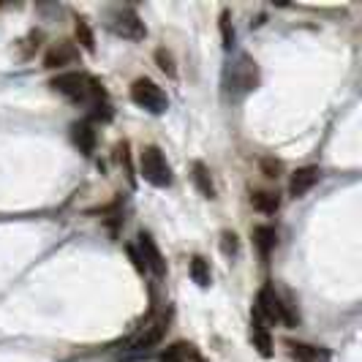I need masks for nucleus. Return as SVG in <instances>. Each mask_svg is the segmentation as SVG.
<instances>
[{
    "instance_id": "obj_22",
    "label": "nucleus",
    "mask_w": 362,
    "mask_h": 362,
    "mask_svg": "<svg viewBox=\"0 0 362 362\" xmlns=\"http://www.w3.org/2000/svg\"><path fill=\"white\" fill-rule=\"evenodd\" d=\"M126 251H128V256H131V262H134V267H136L139 272H145V262H142V254H139V248H136V245H128Z\"/></svg>"
},
{
    "instance_id": "obj_11",
    "label": "nucleus",
    "mask_w": 362,
    "mask_h": 362,
    "mask_svg": "<svg viewBox=\"0 0 362 362\" xmlns=\"http://www.w3.org/2000/svg\"><path fill=\"white\" fill-rule=\"evenodd\" d=\"M289 351L297 362H329V351L322 346L300 344V341H289Z\"/></svg>"
},
{
    "instance_id": "obj_10",
    "label": "nucleus",
    "mask_w": 362,
    "mask_h": 362,
    "mask_svg": "<svg viewBox=\"0 0 362 362\" xmlns=\"http://www.w3.org/2000/svg\"><path fill=\"white\" fill-rule=\"evenodd\" d=\"M76 57H79V49H76L74 44H69V41H63V44H57V47H52V49L47 52L44 66H47V69H63V66H71Z\"/></svg>"
},
{
    "instance_id": "obj_15",
    "label": "nucleus",
    "mask_w": 362,
    "mask_h": 362,
    "mask_svg": "<svg viewBox=\"0 0 362 362\" xmlns=\"http://www.w3.org/2000/svg\"><path fill=\"white\" fill-rule=\"evenodd\" d=\"M251 204H254L259 213L272 216V213L281 207V197H278L275 191H256L254 197H251Z\"/></svg>"
},
{
    "instance_id": "obj_2",
    "label": "nucleus",
    "mask_w": 362,
    "mask_h": 362,
    "mask_svg": "<svg viewBox=\"0 0 362 362\" xmlns=\"http://www.w3.org/2000/svg\"><path fill=\"white\" fill-rule=\"evenodd\" d=\"M256 316L267 325H286V327H297L300 325V316L291 310V305L286 300H281V294L272 289V286H262L259 289V297H256Z\"/></svg>"
},
{
    "instance_id": "obj_8",
    "label": "nucleus",
    "mask_w": 362,
    "mask_h": 362,
    "mask_svg": "<svg viewBox=\"0 0 362 362\" xmlns=\"http://www.w3.org/2000/svg\"><path fill=\"white\" fill-rule=\"evenodd\" d=\"M139 254H142V262H145V270H150L156 278H163L166 275V262H163L161 256V248L156 245V240L147 235V232H139Z\"/></svg>"
},
{
    "instance_id": "obj_14",
    "label": "nucleus",
    "mask_w": 362,
    "mask_h": 362,
    "mask_svg": "<svg viewBox=\"0 0 362 362\" xmlns=\"http://www.w3.org/2000/svg\"><path fill=\"white\" fill-rule=\"evenodd\" d=\"M194 182L199 188V194L204 199H216V185H213V177H210V169L204 163H194Z\"/></svg>"
},
{
    "instance_id": "obj_19",
    "label": "nucleus",
    "mask_w": 362,
    "mask_h": 362,
    "mask_svg": "<svg viewBox=\"0 0 362 362\" xmlns=\"http://www.w3.org/2000/svg\"><path fill=\"white\" fill-rule=\"evenodd\" d=\"M156 63H158V69H161L163 74H169V76H175V74H177L175 60H172V54L166 52V49H158V52H156Z\"/></svg>"
},
{
    "instance_id": "obj_16",
    "label": "nucleus",
    "mask_w": 362,
    "mask_h": 362,
    "mask_svg": "<svg viewBox=\"0 0 362 362\" xmlns=\"http://www.w3.org/2000/svg\"><path fill=\"white\" fill-rule=\"evenodd\" d=\"M254 243H256V248L262 251V256H267L272 248H275V243H278V232H275L272 226H256Z\"/></svg>"
},
{
    "instance_id": "obj_7",
    "label": "nucleus",
    "mask_w": 362,
    "mask_h": 362,
    "mask_svg": "<svg viewBox=\"0 0 362 362\" xmlns=\"http://www.w3.org/2000/svg\"><path fill=\"white\" fill-rule=\"evenodd\" d=\"M229 85L235 88V93H251L259 85V69H256V63L251 57H240L232 66Z\"/></svg>"
},
{
    "instance_id": "obj_4",
    "label": "nucleus",
    "mask_w": 362,
    "mask_h": 362,
    "mask_svg": "<svg viewBox=\"0 0 362 362\" xmlns=\"http://www.w3.org/2000/svg\"><path fill=\"white\" fill-rule=\"evenodd\" d=\"M107 25L115 36L128 38V41H142L147 36L145 22L134 8H112L107 14Z\"/></svg>"
},
{
    "instance_id": "obj_21",
    "label": "nucleus",
    "mask_w": 362,
    "mask_h": 362,
    "mask_svg": "<svg viewBox=\"0 0 362 362\" xmlns=\"http://www.w3.org/2000/svg\"><path fill=\"white\" fill-rule=\"evenodd\" d=\"M221 248H223V254L226 256H235L240 251V245H237V237L232 232H223L221 235Z\"/></svg>"
},
{
    "instance_id": "obj_1",
    "label": "nucleus",
    "mask_w": 362,
    "mask_h": 362,
    "mask_svg": "<svg viewBox=\"0 0 362 362\" xmlns=\"http://www.w3.org/2000/svg\"><path fill=\"white\" fill-rule=\"evenodd\" d=\"M49 88H52L54 93H60L63 98H69L71 104H88L90 109L107 98L104 88L93 79L90 74H85V71L57 74L52 82H49Z\"/></svg>"
},
{
    "instance_id": "obj_9",
    "label": "nucleus",
    "mask_w": 362,
    "mask_h": 362,
    "mask_svg": "<svg viewBox=\"0 0 362 362\" xmlns=\"http://www.w3.org/2000/svg\"><path fill=\"white\" fill-rule=\"evenodd\" d=\"M319 175H322V172H319V166H303V169H297L289 180V197L303 199L310 188L319 182Z\"/></svg>"
},
{
    "instance_id": "obj_23",
    "label": "nucleus",
    "mask_w": 362,
    "mask_h": 362,
    "mask_svg": "<svg viewBox=\"0 0 362 362\" xmlns=\"http://www.w3.org/2000/svg\"><path fill=\"white\" fill-rule=\"evenodd\" d=\"M262 169H264V175H267V177H278V172H281V163L272 161V158H264V161H262Z\"/></svg>"
},
{
    "instance_id": "obj_3",
    "label": "nucleus",
    "mask_w": 362,
    "mask_h": 362,
    "mask_svg": "<svg viewBox=\"0 0 362 362\" xmlns=\"http://www.w3.org/2000/svg\"><path fill=\"white\" fill-rule=\"evenodd\" d=\"M139 169H142V177H145L150 185H156V188L172 185V166L163 158L161 147H156V145L145 147L142 156H139Z\"/></svg>"
},
{
    "instance_id": "obj_12",
    "label": "nucleus",
    "mask_w": 362,
    "mask_h": 362,
    "mask_svg": "<svg viewBox=\"0 0 362 362\" xmlns=\"http://www.w3.org/2000/svg\"><path fill=\"white\" fill-rule=\"evenodd\" d=\"M71 139H74V145L79 147V153H85V156H93L95 142H98V136H95L93 126L90 123H85V120L71 126Z\"/></svg>"
},
{
    "instance_id": "obj_13",
    "label": "nucleus",
    "mask_w": 362,
    "mask_h": 362,
    "mask_svg": "<svg viewBox=\"0 0 362 362\" xmlns=\"http://www.w3.org/2000/svg\"><path fill=\"white\" fill-rule=\"evenodd\" d=\"M251 341H254V349H259L262 357H272V335L270 329H267V325L256 313L254 319H251Z\"/></svg>"
},
{
    "instance_id": "obj_20",
    "label": "nucleus",
    "mask_w": 362,
    "mask_h": 362,
    "mask_svg": "<svg viewBox=\"0 0 362 362\" xmlns=\"http://www.w3.org/2000/svg\"><path fill=\"white\" fill-rule=\"evenodd\" d=\"M221 33H223V47L229 49L232 41H235V30H232V22H229V11L221 14Z\"/></svg>"
},
{
    "instance_id": "obj_18",
    "label": "nucleus",
    "mask_w": 362,
    "mask_h": 362,
    "mask_svg": "<svg viewBox=\"0 0 362 362\" xmlns=\"http://www.w3.org/2000/svg\"><path fill=\"white\" fill-rule=\"evenodd\" d=\"M76 38L79 44L85 47V52H95V38H93V30L88 25V19H76Z\"/></svg>"
},
{
    "instance_id": "obj_17",
    "label": "nucleus",
    "mask_w": 362,
    "mask_h": 362,
    "mask_svg": "<svg viewBox=\"0 0 362 362\" xmlns=\"http://www.w3.org/2000/svg\"><path fill=\"white\" fill-rule=\"evenodd\" d=\"M191 278L199 289H207L210 286V264L202 259V256H194L191 259Z\"/></svg>"
},
{
    "instance_id": "obj_5",
    "label": "nucleus",
    "mask_w": 362,
    "mask_h": 362,
    "mask_svg": "<svg viewBox=\"0 0 362 362\" xmlns=\"http://www.w3.org/2000/svg\"><path fill=\"white\" fill-rule=\"evenodd\" d=\"M131 101L136 104V107L147 109V112H153V115H163L166 109H169V98H166V93L153 82V79H136L134 85H131Z\"/></svg>"
},
{
    "instance_id": "obj_6",
    "label": "nucleus",
    "mask_w": 362,
    "mask_h": 362,
    "mask_svg": "<svg viewBox=\"0 0 362 362\" xmlns=\"http://www.w3.org/2000/svg\"><path fill=\"white\" fill-rule=\"evenodd\" d=\"M163 332H166V319H156V322H150V325L142 327V329L128 341L126 351L128 354H145L147 349H153V346L161 344Z\"/></svg>"
}]
</instances>
